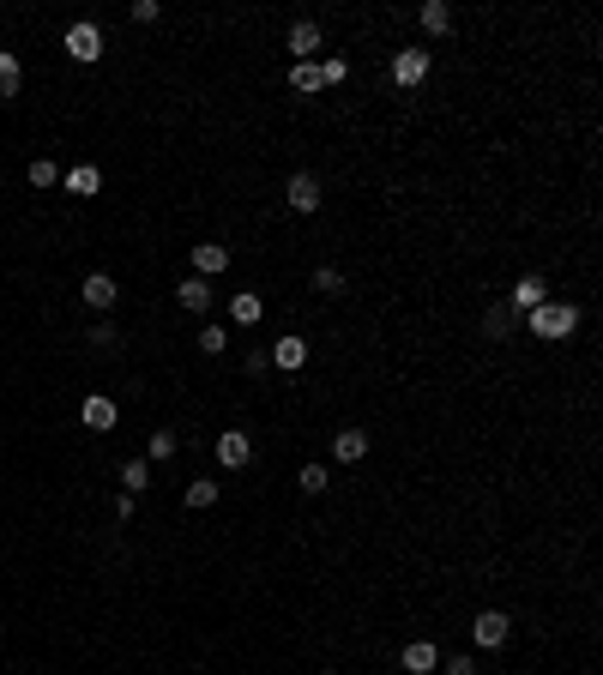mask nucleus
<instances>
[{
	"instance_id": "obj_9",
	"label": "nucleus",
	"mask_w": 603,
	"mask_h": 675,
	"mask_svg": "<svg viewBox=\"0 0 603 675\" xmlns=\"http://www.w3.org/2000/svg\"><path fill=\"white\" fill-rule=\"evenodd\" d=\"M194 266H200V278H218V272H230V248H223V241H200V248H194Z\"/></svg>"
},
{
	"instance_id": "obj_12",
	"label": "nucleus",
	"mask_w": 603,
	"mask_h": 675,
	"mask_svg": "<svg viewBox=\"0 0 603 675\" xmlns=\"http://www.w3.org/2000/svg\"><path fill=\"white\" fill-rule=\"evenodd\" d=\"M272 362H278L284 374H296L302 362H308V344H302V338H278V344H272Z\"/></svg>"
},
{
	"instance_id": "obj_3",
	"label": "nucleus",
	"mask_w": 603,
	"mask_h": 675,
	"mask_svg": "<svg viewBox=\"0 0 603 675\" xmlns=\"http://www.w3.org/2000/svg\"><path fill=\"white\" fill-rule=\"evenodd\" d=\"M67 55L91 67V60L103 55V31H97V24H85V19H79V24H67Z\"/></svg>"
},
{
	"instance_id": "obj_28",
	"label": "nucleus",
	"mask_w": 603,
	"mask_h": 675,
	"mask_svg": "<svg viewBox=\"0 0 603 675\" xmlns=\"http://www.w3.org/2000/svg\"><path fill=\"white\" fill-rule=\"evenodd\" d=\"M344 79H350V67H344L338 55H332V60H320V85H344Z\"/></svg>"
},
{
	"instance_id": "obj_30",
	"label": "nucleus",
	"mask_w": 603,
	"mask_h": 675,
	"mask_svg": "<svg viewBox=\"0 0 603 675\" xmlns=\"http://www.w3.org/2000/svg\"><path fill=\"white\" fill-rule=\"evenodd\" d=\"M446 675H477V663H471V657H453V663H446Z\"/></svg>"
},
{
	"instance_id": "obj_7",
	"label": "nucleus",
	"mask_w": 603,
	"mask_h": 675,
	"mask_svg": "<svg viewBox=\"0 0 603 675\" xmlns=\"http://www.w3.org/2000/svg\"><path fill=\"white\" fill-rule=\"evenodd\" d=\"M212 453H218V464H223V471H241V464L254 458V440L241 435V428H230V435H218V446H212Z\"/></svg>"
},
{
	"instance_id": "obj_1",
	"label": "nucleus",
	"mask_w": 603,
	"mask_h": 675,
	"mask_svg": "<svg viewBox=\"0 0 603 675\" xmlns=\"http://www.w3.org/2000/svg\"><path fill=\"white\" fill-rule=\"evenodd\" d=\"M525 320H531V332L537 338H567L573 326H580V308H573V302H537Z\"/></svg>"
},
{
	"instance_id": "obj_26",
	"label": "nucleus",
	"mask_w": 603,
	"mask_h": 675,
	"mask_svg": "<svg viewBox=\"0 0 603 675\" xmlns=\"http://www.w3.org/2000/svg\"><path fill=\"white\" fill-rule=\"evenodd\" d=\"M314 290L338 296V290H344V272H338V266H320V272H314Z\"/></svg>"
},
{
	"instance_id": "obj_4",
	"label": "nucleus",
	"mask_w": 603,
	"mask_h": 675,
	"mask_svg": "<svg viewBox=\"0 0 603 675\" xmlns=\"http://www.w3.org/2000/svg\"><path fill=\"white\" fill-rule=\"evenodd\" d=\"M537 302H549V284H543L537 272H525V278L513 284V296H507V314H531Z\"/></svg>"
},
{
	"instance_id": "obj_16",
	"label": "nucleus",
	"mask_w": 603,
	"mask_h": 675,
	"mask_svg": "<svg viewBox=\"0 0 603 675\" xmlns=\"http://www.w3.org/2000/svg\"><path fill=\"white\" fill-rule=\"evenodd\" d=\"M60 187H67V194H85V199H91V194L103 187V176L85 163V169H67V176H60Z\"/></svg>"
},
{
	"instance_id": "obj_14",
	"label": "nucleus",
	"mask_w": 603,
	"mask_h": 675,
	"mask_svg": "<svg viewBox=\"0 0 603 675\" xmlns=\"http://www.w3.org/2000/svg\"><path fill=\"white\" fill-rule=\"evenodd\" d=\"M176 296H181V308H187V314H205V308H212V284H205V278H187Z\"/></svg>"
},
{
	"instance_id": "obj_5",
	"label": "nucleus",
	"mask_w": 603,
	"mask_h": 675,
	"mask_svg": "<svg viewBox=\"0 0 603 675\" xmlns=\"http://www.w3.org/2000/svg\"><path fill=\"white\" fill-rule=\"evenodd\" d=\"M507 634H513V621H507L501 609H482V616L471 621V639H477V645H489V652H495V645H507Z\"/></svg>"
},
{
	"instance_id": "obj_8",
	"label": "nucleus",
	"mask_w": 603,
	"mask_h": 675,
	"mask_svg": "<svg viewBox=\"0 0 603 675\" xmlns=\"http://www.w3.org/2000/svg\"><path fill=\"white\" fill-rule=\"evenodd\" d=\"M392 79L399 85H422L428 79V49H399V55H392Z\"/></svg>"
},
{
	"instance_id": "obj_6",
	"label": "nucleus",
	"mask_w": 603,
	"mask_h": 675,
	"mask_svg": "<svg viewBox=\"0 0 603 675\" xmlns=\"http://www.w3.org/2000/svg\"><path fill=\"white\" fill-rule=\"evenodd\" d=\"M284 42H290V55H296V60H314V55H320V42H326V31L314 19H296Z\"/></svg>"
},
{
	"instance_id": "obj_15",
	"label": "nucleus",
	"mask_w": 603,
	"mask_h": 675,
	"mask_svg": "<svg viewBox=\"0 0 603 675\" xmlns=\"http://www.w3.org/2000/svg\"><path fill=\"white\" fill-rule=\"evenodd\" d=\"M332 453H338L344 464H356V458H368V435H362V428H344V435L332 440Z\"/></svg>"
},
{
	"instance_id": "obj_24",
	"label": "nucleus",
	"mask_w": 603,
	"mask_h": 675,
	"mask_svg": "<svg viewBox=\"0 0 603 675\" xmlns=\"http://www.w3.org/2000/svg\"><path fill=\"white\" fill-rule=\"evenodd\" d=\"M200 350H205V356H223V350H230V332H223V326H205V332H200Z\"/></svg>"
},
{
	"instance_id": "obj_23",
	"label": "nucleus",
	"mask_w": 603,
	"mask_h": 675,
	"mask_svg": "<svg viewBox=\"0 0 603 675\" xmlns=\"http://www.w3.org/2000/svg\"><path fill=\"white\" fill-rule=\"evenodd\" d=\"M302 495H326V464H302Z\"/></svg>"
},
{
	"instance_id": "obj_13",
	"label": "nucleus",
	"mask_w": 603,
	"mask_h": 675,
	"mask_svg": "<svg viewBox=\"0 0 603 675\" xmlns=\"http://www.w3.org/2000/svg\"><path fill=\"white\" fill-rule=\"evenodd\" d=\"M422 31H428V37H446V31H453V6H446V0H422Z\"/></svg>"
},
{
	"instance_id": "obj_25",
	"label": "nucleus",
	"mask_w": 603,
	"mask_h": 675,
	"mask_svg": "<svg viewBox=\"0 0 603 675\" xmlns=\"http://www.w3.org/2000/svg\"><path fill=\"white\" fill-rule=\"evenodd\" d=\"M212 500H218V482H187V507H212Z\"/></svg>"
},
{
	"instance_id": "obj_22",
	"label": "nucleus",
	"mask_w": 603,
	"mask_h": 675,
	"mask_svg": "<svg viewBox=\"0 0 603 675\" xmlns=\"http://www.w3.org/2000/svg\"><path fill=\"white\" fill-rule=\"evenodd\" d=\"M121 482H127V495H140L145 482H151V464H145V458H133V464L121 471Z\"/></svg>"
},
{
	"instance_id": "obj_27",
	"label": "nucleus",
	"mask_w": 603,
	"mask_h": 675,
	"mask_svg": "<svg viewBox=\"0 0 603 675\" xmlns=\"http://www.w3.org/2000/svg\"><path fill=\"white\" fill-rule=\"evenodd\" d=\"M55 181H60V169H55V163H31V187H55Z\"/></svg>"
},
{
	"instance_id": "obj_10",
	"label": "nucleus",
	"mask_w": 603,
	"mask_h": 675,
	"mask_svg": "<svg viewBox=\"0 0 603 675\" xmlns=\"http://www.w3.org/2000/svg\"><path fill=\"white\" fill-rule=\"evenodd\" d=\"M399 663H404V670H410V675H428V670H435V663H441V652H435L428 639H410Z\"/></svg>"
},
{
	"instance_id": "obj_21",
	"label": "nucleus",
	"mask_w": 603,
	"mask_h": 675,
	"mask_svg": "<svg viewBox=\"0 0 603 675\" xmlns=\"http://www.w3.org/2000/svg\"><path fill=\"white\" fill-rule=\"evenodd\" d=\"M513 332V314H507V308H489V314H482V338H507Z\"/></svg>"
},
{
	"instance_id": "obj_29",
	"label": "nucleus",
	"mask_w": 603,
	"mask_h": 675,
	"mask_svg": "<svg viewBox=\"0 0 603 675\" xmlns=\"http://www.w3.org/2000/svg\"><path fill=\"white\" fill-rule=\"evenodd\" d=\"M176 453V435H169V428H158V435H151V458H169Z\"/></svg>"
},
{
	"instance_id": "obj_2",
	"label": "nucleus",
	"mask_w": 603,
	"mask_h": 675,
	"mask_svg": "<svg viewBox=\"0 0 603 675\" xmlns=\"http://www.w3.org/2000/svg\"><path fill=\"white\" fill-rule=\"evenodd\" d=\"M284 199H290L296 212H320V205H326V187H320V176H314V169H296V176L284 181Z\"/></svg>"
},
{
	"instance_id": "obj_20",
	"label": "nucleus",
	"mask_w": 603,
	"mask_h": 675,
	"mask_svg": "<svg viewBox=\"0 0 603 675\" xmlns=\"http://www.w3.org/2000/svg\"><path fill=\"white\" fill-rule=\"evenodd\" d=\"M290 85H296V91H326V85H320V60H296Z\"/></svg>"
},
{
	"instance_id": "obj_17",
	"label": "nucleus",
	"mask_w": 603,
	"mask_h": 675,
	"mask_svg": "<svg viewBox=\"0 0 603 675\" xmlns=\"http://www.w3.org/2000/svg\"><path fill=\"white\" fill-rule=\"evenodd\" d=\"M230 314H236V326H260V314H266V302L254 296V290H241L236 302H230Z\"/></svg>"
},
{
	"instance_id": "obj_18",
	"label": "nucleus",
	"mask_w": 603,
	"mask_h": 675,
	"mask_svg": "<svg viewBox=\"0 0 603 675\" xmlns=\"http://www.w3.org/2000/svg\"><path fill=\"white\" fill-rule=\"evenodd\" d=\"M19 85H24L19 55H6V49H0V97H19Z\"/></svg>"
},
{
	"instance_id": "obj_19",
	"label": "nucleus",
	"mask_w": 603,
	"mask_h": 675,
	"mask_svg": "<svg viewBox=\"0 0 603 675\" xmlns=\"http://www.w3.org/2000/svg\"><path fill=\"white\" fill-rule=\"evenodd\" d=\"M85 428H115V404H109V398H85Z\"/></svg>"
},
{
	"instance_id": "obj_11",
	"label": "nucleus",
	"mask_w": 603,
	"mask_h": 675,
	"mask_svg": "<svg viewBox=\"0 0 603 675\" xmlns=\"http://www.w3.org/2000/svg\"><path fill=\"white\" fill-rule=\"evenodd\" d=\"M85 308H115V278H109V272H91V278H85Z\"/></svg>"
}]
</instances>
